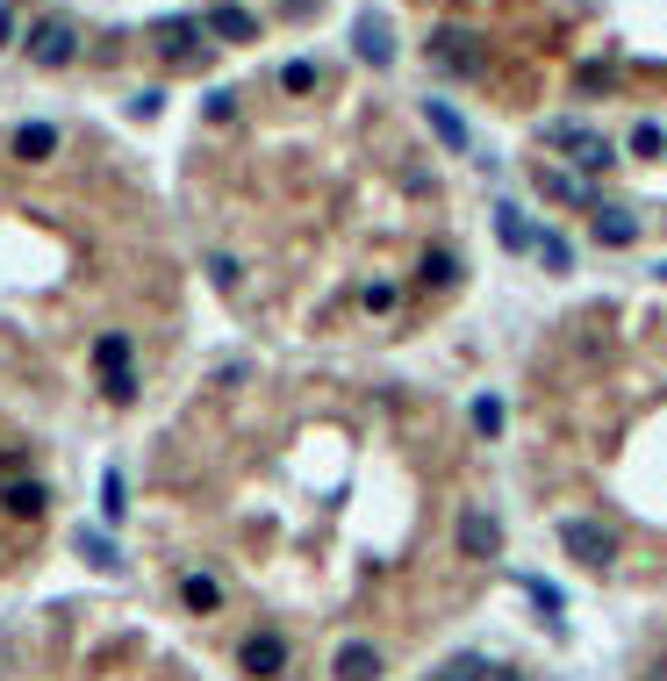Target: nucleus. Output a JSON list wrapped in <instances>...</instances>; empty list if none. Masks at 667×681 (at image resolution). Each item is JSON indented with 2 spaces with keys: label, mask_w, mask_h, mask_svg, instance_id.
<instances>
[{
  "label": "nucleus",
  "mask_w": 667,
  "mask_h": 681,
  "mask_svg": "<svg viewBox=\"0 0 667 681\" xmlns=\"http://www.w3.org/2000/svg\"><path fill=\"white\" fill-rule=\"evenodd\" d=\"M495 245L503 251H538V230L517 216V208H495Z\"/></svg>",
  "instance_id": "f3484780"
},
{
  "label": "nucleus",
  "mask_w": 667,
  "mask_h": 681,
  "mask_svg": "<svg viewBox=\"0 0 667 681\" xmlns=\"http://www.w3.org/2000/svg\"><path fill=\"white\" fill-rule=\"evenodd\" d=\"M179 596H187V610H223V588L216 581H208V574H187V581H179Z\"/></svg>",
  "instance_id": "aec40b11"
},
{
  "label": "nucleus",
  "mask_w": 667,
  "mask_h": 681,
  "mask_svg": "<svg viewBox=\"0 0 667 681\" xmlns=\"http://www.w3.org/2000/svg\"><path fill=\"white\" fill-rule=\"evenodd\" d=\"M545 136H553V144L574 158V173H582V179H588V173H610V165H617L610 136H596V130H582V123H553Z\"/></svg>",
  "instance_id": "f257e3e1"
},
{
  "label": "nucleus",
  "mask_w": 667,
  "mask_h": 681,
  "mask_svg": "<svg viewBox=\"0 0 667 681\" xmlns=\"http://www.w3.org/2000/svg\"><path fill=\"white\" fill-rule=\"evenodd\" d=\"M524 596H532L538 610H560V588H553V581H538V574H524Z\"/></svg>",
  "instance_id": "bb28decb"
},
{
  "label": "nucleus",
  "mask_w": 667,
  "mask_h": 681,
  "mask_svg": "<svg viewBox=\"0 0 667 681\" xmlns=\"http://www.w3.org/2000/svg\"><path fill=\"white\" fill-rule=\"evenodd\" d=\"M8 43H14V14L0 8V51H8Z\"/></svg>",
  "instance_id": "7c9ffc66"
},
{
  "label": "nucleus",
  "mask_w": 667,
  "mask_h": 681,
  "mask_svg": "<svg viewBox=\"0 0 667 681\" xmlns=\"http://www.w3.org/2000/svg\"><path fill=\"white\" fill-rule=\"evenodd\" d=\"M330 681H381V653H373L367 639L338 646V660H330Z\"/></svg>",
  "instance_id": "f8f14e48"
},
{
  "label": "nucleus",
  "mask_w": 667,
  "mask_h": 681,
  "mask_svg": "<svg viewBox=\"0 0 667 681\" xmlns=\"http://www.w3.org/2000/svg\"><path fill=\"white\" fill-rule=\"evenodd\" d=\"M431 681H445V674H431Z\"/></svg>",
  "instance_id": "72a5a7b5"
},
{
  "label": "nucleus",
  "mask_w": 667,
  "mask_h": 681,
  "mask_svg": "<svg viewBox=\"0 0 667 681\" xmlns=\"http://www.w3.org/2000/svg\"><path fill=\"white\" fill-rule=\"evenodd\" d=\"M632 151H639V158H660V151H667V130H660V123H632Z\"/></svg>",
  "instance_id": "b1692460"
},
{
  "label": "nucleus",
  "mask_w": 667,
  "mask_h": 681,
  "mask_svg": "<svg viewBox=\"0 0 667 681\" xmlns=\"http://www.w3.org/2000/svg\"><path fill=\"white\" fill-rule=\"evenodd\" d=\"M359 301H367V309L381 316V309H396V287H388V280H373V287H367V295H359Z\"/></svg>",
  "instance_id": "c85d7f7f"
},
{
  "label": "nucleus",
  "mask_w": 667,
  "mask_h": 681,
  "mask_svg": "<svg viewBox=\"0 0 667 681\" xmlns=\"http://www.w3.org/2000/svg\"><path fill=\"white\" fill-rule=\"evenodd\" d=\"M538 259H545V266H553V272H567V266H574V251H567V245H560V237H538Z\"/></svg>",
  "instance_id": "cd10ccee"
},
{
  "label": "nucleus",
  "mask_w": 667,
  "mask_h": 681,
  "mask_svg": "<svg viewBox=\"0 0 667 681\" xmlns=\"http://www.w3.org/2000/svg\"><path fill=\"white\" fill-rule=\"evenodd\" d=\"M208 272H216V287H237V280H245V266H237V259H208Z\"/></svg>",
  "instance_id": "c756f323"
},
{
  "label": "nucleus",
  "mask_w": 667,
  "mask_h": 681,
  "mask_svg": "<svg viewBox=\"0 0 667 681\" xmlns=\"http://www.w3.org/2000/svg\"><path fill=\"white\" fill-rule=\"evenodd\" d=\"M466 416H474L481 437H495V431H503V395H474V409H466Z\"/></svg>",
  "instance_id": "412c9836"
},
{
  "label": "nucleus",
  "mask_w": 667,
  "mask_h": 681,
  "mask_svg": "<svg viewBox=\"0 0 667 681\" xmlns=\"http://www.w3.org/2000/svg\"><path fill=\"white\" fill-rule=\"evenodd\" d=\"M431 65H438V72H460V80H474V72H481V43L466 37V29H438V37H431Z\"/></svg>",
  "instance_id": "6e6552de"
},
{
  "label": "nucleus",
  "mask_w": 667,
  "mask_h": 681,
  "mask_svg": "<svg viewBox=\"0 0 667 681\" xmlns=\"http://www.w3.org/2000/svg\"><path fill=\"white\" fill-rule=\"evenodd\" d=\"M460 251H452V245H431V251H423V259H417V280L423 287H452V280H460Z\"/></svg>",
  "instance_id": "2eb2a0df"
},
{
  "label": "nucleus",
  "mask_w": 667,
  "mask_h": 681,
  "mask_svg": "<svg viewBox=\"0 0 667 681\" xmlns=\"http://www.w3.org/2000/svg\"><path fill=\"white\" fill-rule=\"evenodd\" d=\"M237 668H245L252 681H280L287 674V639L280 631H252V639L237 646Z\"/></svg>",
  "instance_id": "423d86ee"
},
{
  "label": "nucleus",
  "mask_w": 667,
  "mask_h": 681,
  "mask_svg": "<svg viewBox=\"0 0 667 681\" xmlns=\"http://www.w3.org/2000/svg\"><path fill=\"white\" fill-rule=\"evenodd\" d=\"M495 681H524V674H495Z\"/></svg>",
  "instance_id": "2f4dec72"
},
{
  "label": "nucleus",
  "mask_w": 667,
  "mask_h": 681,
  "mask_svg": "<svg viewBox=\"0 0 667 681\" xmlns=\"http://www.w3.org/2000/svg\"><path fill=\"white\" fill-rule=\"evenodd\" d=\"M280 86H287V94H309V86H316V65H309V58H295V65H280Z\"/></svg>",
  "instance_id": "a878e982"
},
{
  "label": "nucleus",
  "mask_w": 667,
  "mask_h": 681,
  "mask_svg": "<svg viewBox=\"0 0 667 681\" xmlns=\"http://www.w3.org/2000/svg\"><path fill=\"white\" fill-rule=\"evenodd\" d=\"M202 115H208V123H230V115H237V94H230V86H208V94H202Z\"/></svg>",
  "instance_id": "393cba45"
},
{
  "label": "nucleus",
  "mask_w": 667,
  "mask_h": 681,
  "mask_svg": "<svg viewBox=\"0 0 667 681\" xmlns=\"http://www.w3.org/2000/svg\"><path fill=\"white\" fill-rule=\"evenodd\" d=\"M208 29L202 22H194V14H179V22H165L158 29V58H165V65H173V72H194V65H208Z\"/></svg>",
  "instance_id": "20e7f679"
},
{
  "label": "nucleus",
  "mask_w": 667,
  "mask_h": 681,
  "mask_svg": "<svg viewBox=\"0 0 667 681\" xmlns=\"http://www.w3.org/2000/svg\"><path fill=\"white\" fill-rule=\"evenodd\" d=\"M596 245H639V216L632 208H596Z\"/></svg>",
  "instance_id": "dca6fc26"
},
{
  "label": "nucleus",
  "mask_w": 667,
  "mask_h": 681,
  "mask_svg": "<svg viewBox=\"0 0 667 681\" xmlns=\"http://www.w3.org/2000/svg\"><path fill=\"white\" fill-rule=\"evenodd\" d=\"M72 545H80L86 567H123V553H115V538H109V532H80Z\"/></svg>",
  "instance_id": "6ab92c4d"
},
{
  "label": "nucleus",
  "mask_w": 667,
  "mask_h": 681,
  "mask_svg": "<svg viewBox=\"0 0 667 681\" xmlns=\"http://www.w3.org/2000/svg\"><path fill=\"white\" fill-rule=\"evenodd\" d=\"M123 509H130V481H123V466H109V474H101V517L123 524Z\"/></svg>",
  "instance_id": "a211bd4d"
},
{
  "label": "nucleus",
  "mask_w": 667,
  "mask_h": 681,
  "mask_svg": "<svg viewBox=\"0 0 667 681\" xmlns=\"http://www.w3.org/2000/svg\"><path fill=\"white\" fill-rule=\"evenodd\" d=\"M43 503H51L43 481H0V509L8 517H43Z\"/></svg>",
  "instance_id": "4468645a"
},
{
  "label": "nucleus",
  "mask_w": 667,
  "mask_h": 681,
  "mask_svg": "<svg viewBox=\"0 0 667 681\" xmlns=\"http://www.w3.org/2000/svg\"><path fill=\"white\" fill-rule=\"evenodd\" d=\"M452 538H460L466 559H503V524H495V509H460Z\"/></svg>",
  "instance_id": "39448f33"
},
{
  "label": "nucleus",
  "mask_w": 667,
  "mask_h": 681,
  "mask_svg": "<svg viewBox=\"0 0 667 681\" xmlns=\"http://www.w3.org/2000/svg\"><path fill=\"white\" fill-rule=\"evenodd\" d=\"M8 158L14 165H43V158H58V123H22L8 136Z\"/></svg>",
  "instance_id": "1a4fd4ad"
},
{
  "label": "nucleus",
  "mask_w": 667,
  "mask_h": 681,
  "mask_svg": "<svg viewBox=\"0 0 667 681\" xmlns=\"http://www.w3.org/2000/svg\"><path fill=\"white\" fill-rule=\"evenodd\" d=\"M560 545H567L574 559H582V567H617V538L603 532V524H588V517H560Z\"/></svg>",
  "instance_id": "7ed1b4c3"
},
{
  "label": "nucleus",
  "mask_w": 667,
  "mask_h": 681,
  "mask_svg": "<svg viewBox=\"0 0 667 681\" xmlns=\"http://www.w3.org/2000/svg\"><path fill=\"white\" fill-rule=\"evenodd\" d=\"M660 280H667V266H660Z\"/></svg>",
  "instance_id": "473e14b6"
},
{
  "label": "nucleus",
  "mask_w": 667,
  "mask_h": 681,
  "mask_svg": "<svg viewBox=\"0 0 667 681\" xmlns=\"http://www.w3.org/2000/svg\"><path fill=\"white\" fill-rule=\"evenodd\" d=\"M101 395H109L115 409H130V402H136V373H130V367H115V373H101Z\"/></svg>",
  "instance_id": "4be33fe9"
},
{
  "label": "nucleus",
  "mask_w": 667,
  "mask_h": 681,
  "mask_svg": "<svg viewBox=\"0 0 667 681\" xmlns=\"http://www.w3.org/2000/svg\"><path fill=\"white\" fill-rule=\"evenodd\" d=\"M352 51H359V65H373V72L396 65V37H388V14H381V8H367V14L352 22Z\"/></svg>",
  "instance_id": "0eeeda50"
},
{
  "label": "nucleus",
  "mask_w": 667,
  "mask_h": 681,
  "mask_svg": "<svg viewBox=\"0 0 667 681\" xmlns=\"http://www.w3.org/2000/svg\"><path fill=\"white\" fill-rule=\"evenodd\" d=\"M423 123H431V136H438L445 151H474V130H466L460 115L445 109V101H423Z\"/></svg>",
  "instance_id": "ddd939ff"
},
{
  "label": "nucleus",
  "mask_w": 667,
  "mask_h": 681,
  "mask_svg": "<svg viewBox=\"0 0 667 681\" xmlns=\"http://www.w3.org/2000/svg\"><path fill=\"white\" fill-rule=\"evenodd\" d=\"M94 359H101V373H115V367H130V338L123 330H109V338L94 344Z\"/></svg>",
  "instance_id": "5701e85b"
},
{
  "label": "nucleus",
  "mask_w": 667,
  "mask_h": 681,
  "mask_svg": "<svg viewBox=\"0 0 667 681\" xmlns=\"http://www.w3.org/2000/svg\"><path fill=\"white\" fill-rule=\"evenodd\" d=\"M538 194H545V202H567V208H603L596 187H588L582 173H553V165H538Z\"/></svg>",
  "instance_id": "9d476101"
},
{
  "label": "nucleus",
  "mask_w": 667,
  "mask_h": 681,
  "mask_svg": "<svg viewBox=\"0 0 667 681\" xmlns=\"http://www.w3.org/2000/svg\"><path fill=\"white\" fill-rule=\"evenodd\" d=\"M208 37H216V43H252V37H259V14H252V8H230V0H223V8H208Z\"/></svg>",
  "instance_id": "9b49d317"
},
{
  "label": "nucleus",
  "mask_w": 667,
  "mask_h": 681,
  "mask_svg": "<svg viewBox=\"0 0 667 681\" xmlns=\"http://www.w3.org/2000/svg\"><path fill=\"white\" fill-rule=\"evenodd\" d=\"M72 58H80V29H72L65 14H43V22L29 29V65L58 72V65H72Z\"/></svg>",
  "instance_id": "f03ea898"
}]
</instances>
